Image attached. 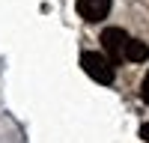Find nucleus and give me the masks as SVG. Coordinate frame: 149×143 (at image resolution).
I'll use <instances>...</instances> for the list:
<instances>
[{"instance_id":"6","label":"nucleus","mask_w":149,"mask_h":143,"mask_svg":"<svg viewBox=\"0 0 149 143\" xmlns=\"http://www.w3.org/2000/svg\"><path fill=\"white\" fill-rule=\"evenodd\" d=\"M140 137L149 143V122H143V125H140Z\"/></svg>"},{"instance_id":"2","label":"nucleus","mask_w":149,"mask_h":143,"mask_svg":"<svg viewBox=\"0 0 149 143\" xmlns=\"http://www.w3.org/2000/svg\"><path fill=\"white\" fill-rule=\"evenodd\" d=\"M125 45H128L125 30H119V27H107V30L102 33V48H104V54H107V60H110L113 66L125 60Z\"/></svg>"},{"instance_id":"3","label":"nucleus","mask_w":149,"mask_h":143,"mask_svg":"<svg viewBox=\"0 0 149 143\" xmlns=\"http://www.w3.org/2000/svg\"><path fill=\"white\" fill-rule=\"evenodd\" d=\"M110 3H113V0H78V12H81V18H84V21L98 24L102 18H107Z\"/></svg>"},{"instance_id":"4","label":"nucleus","mask_w":149,"mask_h":143,"mask_svg":"<svg viewBox=\"0 0 149 143\" xmlns=\"http://www.w3.org/2000/svg\"><path fill=\"white\" fill-rule=\"evenodd\" d=\"M125 60H131V63H143V60H149V48H146L140 39H128V45H125Z\"/></svg>"},{"instance_id":"1","label":"nucleus","mask_w":149,"mask_h":143,"mask_svg":"<svg viewBox=\"0 0 149 143\" xmlns=\"http://www.w3.org/2000/svg\"><path fill=\"white\" fill-rule=\"evenodd\" d=\"M81 69L98 83H113L116 78V66L107 60V54H95V51H84L81 54Z\"/></svg>"},{"instance_id":"5","label":"nucleus","mask_w":149,"mask_h":143,"mask_svg":"<svg viewBox=\"0 0 149 143\" xmlns=\"http://www.w3.org/2000/svg\"><path fill=\"white\" fill-rule=\"evenodd\" d=\"M140 95H143V101L149 104V72H146V78H143V87H140Z\"/></svg>"}]
</instances>
